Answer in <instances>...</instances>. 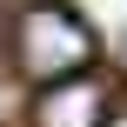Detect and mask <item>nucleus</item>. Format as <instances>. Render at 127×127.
I'll return each instance as SVG.
<instances>
[{
	"label": "nucleus",
	"instance_id": "nucleus-1",
	"mask_svg": "<svg viewBox=\"0 0 127 127\" xmlns=\"http://www.w3.org/2000/svg\"><path fill=\"white\" fill-rule=\"evenodd\" d=\"M7 60H13L20 80H33V87L74 80V74H87V60H94V27H87L67 0H20Z\"/></svg>",
	"mask_w": 127,
	"mask_h": 127
},
{
	"label": "nucleus",
	"instance_id": "nucleus-2",
	"mask_svg": "<svg viewBox=\"0 0 127 127\" xmlns=\"http://www.w3.org/2000/svg\"><path fill=\"white\" fill-rule=\"evenodd\" d=\"M27 127H107V94H100V80L74 74V80L40 87V100H33Z\"/></svg>",
	"mask_w": 127,
	"mask_h": 127
},
{
	"label": "nucleus",
	"instance_id": "nucleus-3",
	"mask_svg": "<svg viewBox=\"0 0 127 127\" xmlns=\"http://www.w3.org/2000/svg\"><path fill=\"white\" fill-rule=\"evenodd\" d=\"M107 127H127V107H121V114H107Z\"/></svg>",
	"mask_w": 127,
	"mask_h": 127
}]
</instances>
